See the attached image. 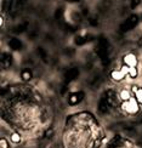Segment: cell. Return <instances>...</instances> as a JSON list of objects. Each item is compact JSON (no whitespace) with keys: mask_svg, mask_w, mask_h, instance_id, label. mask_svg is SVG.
<instances>
[{"mask_svg":"<svg viewBox=\"0 0 142 148\" xmlns=\"http://www.w3.org/2000/svg\"><path fill=\"white\" fill-rule=\"evenodd\" d=\"M121 108L124 109L126 113H129V114H136L139 110H140L139 101L136 100V98L131 97L130 100H128V101H124V102H123Z\"/></svg>","mask_w":142,"mask_h":148,"instance_id":"obj_1","label":"cell"},{"mask_svg":"<svg viewBox=\"0 0 142 148\" xmlns=\"http://www.w3.org/2000/svg\"><path fill=\"white\" fill-rule=\"evenodd\" d=\"M137 23H139V16L137 15H131L124 23H123L121 30L123 32H129V30H131V29H134L135 27H136Z\"/></svg>","mask_w":142,"mask_h":148,"instance_id":"obj_2","label":"cell"},{"mask_svg":"<svg viewBox=\"0 0 142 148\" xmlns=\"http://www.w3.org/2000/svg\"><path fill=\"white\" fill-rule=\"evenodd\" d=\"M104 100L107 101V103L109 104V107H117L119 104V100H118V96H117L115 91L114 90H107L104 92Z\"/></svg>","mask_w":142,"mask_h":148,"instance_id":"obj_3","label":"cell"},{"mask_svg":"<svg viewBox=\"0 0 142 148\" xmlns=\"http://www.w3.org/2000/svg\"><path fill=\"white\" fill-rule=\"evenodd\" d=\"M84 97H85V94L83 91L73 92V94L69 96V98H68V103L71 104V106H77V104H79L84 100Z\"/></svg>","mask_w":142,"mask_h":148,"instance_id":"obj_4","label":"cell"},{"mask_svg":"<svg viewBox=\"0 0 142 148\" xmlns=\"http://www.w3.org/2000/svg\"><path fill=\"white\" fill-rule=\"evenodd\" d=\"M79 77V69L78 68H71L66 72L64 74V79H66V83H72L73 80H75Z\"/></svg>","mask_w":142,"mask_h":148,"instance_id":"obj_5","label":"cell"},{"mask_svg":"<svg viewBox=\"0 0 142 148\" xmlns=\"http://www.w3.org/2000/svg\"><path fill=\"white\" fill-rule=\"evenodd\" d=\"M123 60H124V64H126L129 67H136V64H137V58H136V56H135L134 53L125 55Z\"/></svg>","mask_w":142,"mask_h":148,"instance_id":"obj_6","label":"cell"},{"mask_svg":"<svg viewBox=\"0 0 142 148\" xmlns=\"http://www.w3.org/2000/svg\"><path fill=\"white\" fill-rule=\"evenodd\" d=\"M9 46L11 50H14V51H20L21 49H22V41L20 39H17V38H12L10 41H9Z\"/></svg>","mask_w":142,"mask_h":148,"instance_id":"obj_7","label":"cell"},{"mask_svg":"<svg viewBox=\"0 0 142 148\" xmlns=\"http://www.w3.org/2000/svg\"><path fill=\"white\" fill-rule=\"evenodd\" d=\"M98 112H100L101 114H106V113H108V110H109V104L107 103V101L104 100V97L102 98V100L98 102Z\"/></svg>","mask_w":142,"mask_h":148,"instance_id":"obj_8","label":"cell"},{"mask_svg":"<svg viewBox=\"0 0 142 148\" xmlns=\"http://www.w3.org/2000/svg\"><path fill=\"white\" fill-rule=\"evenodd\" d=\"M11 56L8 53H3V56H1V67L3 68H9V67L11 66Z\"/></svg>","mask_w":142,"mask_h":148,"instance_id":"obj_9","label":"cell"},{"mask_svg":"<svg viewBox=\"0 0 142 148\" xmlns=\"http://www.w3.org/2000/svg\"><path fill=\"white\" fill-rule=\"evenodd\" d=\"M110 77H112V79L114 80V82H121V80L124 79L125 74L119 69V71H113L112 74H110Z\"/></svg>","mask_w":142,"mask_h":148,"instance_id":"obj_10","label":"cell"},{"mask_svg":"<svg viewBox=\"0 0 142 148\" xmlns=\"http://www.w3.org/2000/svg\"><path fill=\"white\" fill-rule=\"evenodd\" d=\"M32 77H33V73L30 69H23L21 72V78H22V80H24V82H29V80L32 79Z\"/></svg>","mask_w":142,"mask_h":148,"instance_id":"obj_11","label":"cell"},{"mask_svg":"<svg viewBox=\"0 0 142 148\" xmlns=\"http://www.w3.org/2000/svg\"><path fill=\"white\" fill-rule=\"evenodd\" d=\"M132 91H134V94H135V98L141 102L142 101V89L137 88V86H132Z\"/></svg>","mask_w":142,"mask_h":148,"instance_id":"obj_12","label":"cell"},{"mask_svg":"<svg viewBox=\"0 0 142 148\" xmlns=\"http://www.w3.org/2000/svg\"><path fill=\"white\" fill-rule=\"evenodd\" d=\"M120 98L123 101H128V100H130L131 96H130V92H129L128 90H121L120 92Z\"/></svg>","mask_w":142,"mask_h":148,"instance_id":"obj_13","label":"cell"},{"mask_svg":"<svg viewBox=\"0 0 142 148\" xmlns=\"http://www.w3.org/2000/svg\"><path fill=\"white\" fill-rule=\"evenodd\" d=\"M10 138H11V141H12L14 143H20V142H21V136H20V134H17V132L11 134Z\"/></svg>","mask_w":142,"mask_h":148,"instance_id":"obj_14","label":"cell"},{"mask_svg":"<svg viewBox=\"0 0 142 148\" xmlns=\"http://www.w3.org/2000/svg\"><path fill=\"white\" fill-rule=\"evenodd\" d=\"M137 74H139V72H137V68L136 67H130V71H129V74L128 75L130 77V78H132V79H135L137 77Z\"/></svg>","mask_w":142,"mask_h":148,"instance_id":"obj_15","label":"cell"},{"mask_svg":"<svg viewBox=\"0 0 142 148\" xmlns=\"http://www.w3.org/2000/svg\"><path fill=\"white\" fill-rule=\"evenodd\" d=\"M74 41H75V44H77V45H84L85 42L88 41V39L84 38V36H77Z\"/></svg>","mask_w":142,"mask_h":148,"instance_id":"obj_16","label":"cell"},{"mask_svg":"<svg viewBox=\"0 0 142 148\" xmlns=\"http://www.w3.org/2000/svg\"><path fill=\"white\" fill-rule=\"evenodd\" d=\"M0 147L1 148H9V143H8V141H6V138H1L0 140Z\"/></svg>","mask_w":142,"mask_h":148,"instance_id":"obj_17","label":"cell"},{"mask_svg":"<svg viewBox=\"0 0 142 148\" xmlns=\"http://www.w3.org/2000/svg\"><path fill=\"white\" fill-rule=\"evenodd\" d=\"M140 4H141V0H131L130 6H131V9H136Z\"/></svg>","mask_w":142,"mask_h":148,"instance_id":"obj_18","label":"cell"},{"mask_svg":"<svg viewBox=\"0 0 142 148\" xmlns=\"http://www.w3.org/2000/svg\"><path fill=\"white\" fill-rule=\"evenodd\" d=\"M52 135H54V130H52V129H49V130L45 132V137L46 138H51Z\"/></svg>","mask_w":142,"mask_h":148,"instance_id":"obj_19","label":"cell"},{"mask_svg":"<svg viewBox=\"0 0 142 148\" xmlns=\"http://www.w3.org/2000/svg\"><path fill=\"white\" fill-rule=\"evenodd\" d=\"M68 1H79V0H68Z\"/></svg>","mask_w":142,"mask_h":148,"instance_id":"obj_20","label":"cell"},{"mask_svg":"<svg viewBox=\"0 0 142 148\" xmlns=\"http://www.w3.org/2000/svg\"><path fill=\"white\" fill-rule=\"evenodd\" d=\"M140 103H141V104H142V101H141V102H140Z\"/></svg>","mask_w":142,"mask_h":148,"instance_id":"obj_21","label":"cell"}]
</instances>
